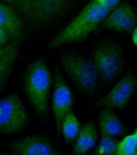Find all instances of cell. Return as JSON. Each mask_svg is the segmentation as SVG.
I'll return each mask as SVG.
<instances>
[{
	"label": "cell",
	"instance_id": "6da1fadb",
	"mask_svg": "<svg viewBox=\"0 0 137 155\" xmlns=\"http://www.w3.org/2000/svg\"><path fill=\"white\" fill-rule=\"evenodd\" d=\"M11 7L24 24L37 28L58 22L68 14L77 0H0Z\"/></svg>",
	"mask_w": 137,
	"mask_h": 155
},
{
	"label": "cell",
	"instance_id": "7a4b0ae2",
	"mask_svg": "<svg viewBox=\"0 0 137 155\" xmlns=\"http://www.w3.org/2000/svg\"><path fill=\"white\" fill-rule=\"evenodd\" d=\"M110 11L94 0L90 2L60 31L47 47L51 50L67 44L80 42L96 30Z\"/></svg>",
	"mask_w": 137,
	"mask_h": 155
},
{
	"label": "cell",
	"instance_id": "3957f363",
	"mask_svg": "<svg viewBox=\"0 0 137 155\" xmlns=\"http://www.w3.org/2000/svg\"><path fill=\"white\" fill-rule=\"evenodd\" d=\"M51 83L50 71L45 61L38 60L30 64L25 73L24 89L34 111L42 119L48 115Z\"/></svg>",
	"mask_w": 137,
	"mask_h": 155
},
{
	"label": "cell",
	"instance_id": "277c9868",
	"mask_svg": "<svg viewBox=\"0 0 137 155\" xmlns=\"http://www.w3.org/2000/svg\"><path fill=\"white\" fill-rule=\"evenodd\" d=\"M59 63L65 74L81 91L88 94L96 91L99 76L92 60L77 52H67L60 56Z\"/></svg>",
	"mask_w": 137,
	"mask_h": 155
},
{
	"label": "cell",
	"instance_id": "5b68a950",
	"mask_svg": "<svg viewBox=\"0 0 137 155\" xmlns=\"http://www.w3.org/2000/svg\"><path fill=\"white\" fill-rule=\"evenodd\" d=\"M92 56L99 78L105 81H112L122 71L125 62L123 51L114 41L103 40L95 44Z\"/></svg>",
	"mask_w": 137,
	"mask_h": 155
},
{
	"label": "cell",
	"instance_id": "8992f818",
	"mask_svg": "<svg viewBox=\"0 0 137 155\" xmlns=\"http://www.w3.org/2000/svg\"><path fill=\"white\" fill-rule=\"evenodd\" d=\"M27 110L19 96L11 94L0 100V132L13 134L30 124Z\"/></svg>",
	"mask_w": 137,
	"mask_h": 155
},
{
	"label": "cell",
	"instance_id": "52a82bcc",
	"mask_svg": "<svg viewBox=\"0 0 137 155\" xmlns=\"http://www.w3.org/2000/svg\"><path fill=\"white\" fill-rule=\"evenodd\" d=\"M73 97L70 88L61 75L56 72L54 78L51 107L55 120L57 133L61 136V125L65 116L72 111Z\"/></svg>",
	"mask_w": 137,
	"mask_h": 155
},
{
	"label": "cell",
	"instance_id": "ba28073f",
	"mask_svg": "<svg viewBox=\"0 0 137 155\" xmlns=\"http://www.w3.org/2000/svg\"><path fill=\"white\" fill-rule=\"evenodd\" d=\"M136 9L132 5L123 2L111 10L99 26L117 32H130L136 27Z\"/></svg>",
	"mask_w": 137,
	"mask_h": 155
},
{
	"label": "cell",
	"instance_id": "9c48e42d",
	"mask_svg": "<svg viewBox=\"0 0 137 155\" xmlns=\"http://www.w3.org/2000/svg\"><path fill=\"white\" fill-rule=\"evenodd\" d=\"M136 86V77L130 72L122 78L112 90L99 100L98 106L104 108H123L128 105Z\"/></svg>",
	"mask_w": 137,
	"mask_h": 155
},
{
	"label": "cell",
	"instance_id": "30bf717a",
	"mask_svg": "<svg viewBox=\"0 0 137 155\" xmlns=\"http://www.w3.org/2000/svg\"><path fill=\"white\" fill-rule=\"evenodd\" d=\"M12 153L15 155H57L60 152L47 138L41 135L24 137L13 142Z\"/></svg>",
	"mask_w": 137,
	"mask_h": 155
},
{
	"label": "cell",
	"instance_id": "8fae6325",
	"mask_svg": "<svg viewBox=\"0 0 137 155\" xmlns=\"http://www.w3.org/2000/svg\"><path fill=\"white\" fill-rule=\"evenodd\" d=\"M0 28L19 43L24 35V24L15 10L0 1Z\"/></svg>",
	"mask_w": 137,
	"mask_h": 155
},
{
	"label": "cell",
	"instance_id": "7c38bea8",
	"mask_svg": "<svg viewBox=\"0 0 137 155\" xmlns=\"http://www.w3.org/2000/svg\"><path fill=\"white\" fill-rule=\"evenodd\" d=\"M98 140V132L93 122H86L81 126L77 134L73 146L75 154H84L90 151L96 145Z\"/></svg>",
	"mask_w": 137,
	"mask_h": 155
},
{
	"label": "cell",
	"instance_id": "4fadbf2b",
	"mask_svg": "<svg viewBox=\"0 0 137 155\" xmlns=\"http://www.w3.org/2000/svg\"><path fill=\"white\" fill-rule=\"evenodd\" d=\"M100 130L113 137H120L125 133L124 126L118 116L110 108H104L97 116Z\"/></svg>",
	"mask_w": 137,
	"mask_h": 155
},
{
	"label": "cell",
	"instance_id": "5bb4252c",
	"mask_svg": "<svg viewBox=\"0 0 137 155\" xmlns=\"http://www.w3.org/2000/svg\"><path fill=\"white\" fill-rule=\"evenodd\" d=\"M80 124L73 111L69 112L63 121L61 125V136L67 143L75 141L80 129Z\"/></svg>",
	"mask_w": 137,
	"mask_h": 155
},
{
	"label": "cell",
	"instance_id": "9a60e30c",
	"mask_svg": "<svg viewBox=\"0 0 137 155\" xmlns=\"http://www.w3.org/2000/svg\"><path fill=\"white\" fill-rule=\"evenodd\" d=\"M137 154V130L126 137L117 143L115 154L136 155Z\"/></svg>",
	"mask_w": 137,
	"mask_h": 155
},
{
	"label": "cell",
	"instance_id": "2e32d148",
	"mask_svg": "<svg viewBox=\"0 0 137 155\" xmlns=\"http://www.w3.org/2000/svg\"><path fill=\"white\" fill-rule=\"evenodd\" d=\"M102 133L99 143L95 150L97 155H113L115 154L118 142L113 136H110L104 131L100 130Z\"/></svg>",
	"mask_w": 137,
	"mask_h": 155
},
{
	"label": "cell",
	"instance_id": "e0dca14e",
	"mask_svg": "<svg viewBox=\"0 0 137 155\" xmlns=\"http://www.w3.org/2000/svg\"><path fill=\"white\" fill-rule=\"evenodd\" d=\"M14 62L0 56V86L2 87H4L8 80Z\"/></svg>",
	"mask_w": 137,
	"mask_h": 155
},
{
	"label": "cell",
	"instance_id": "ac0fdd59",
	"mask_svg": "<svg viewBox=\"0 0 137 155\" xmlns=\"http://www.w3.org/2000/svg\"><path fill=\"white\" fill-rule=\"evenodd\" d=\"M19 42L15 41L3 28H0V47L10 48L18 46Z\"/></svg>",
	"mask_w": 137,
	"mask_h": 155
},
{
	"label": "cell",
	"instance_id": "d6986e66",
	"mask_svg": "<svg viewBox=\"0 0 137 155\" xmlns=\"http://www.w3.org/2000/svg\"><path fill=\"white\" fill-rule=\"evenodd\" d=\"M19 51L18 46L10 48H2L0 47V56L6 58L12 61H15Z\"/></svg>",
	"mask_w": 137,
	"mask_h": 155
},
{
	"label": "cell",
	"instance_id": "ffe728a7",
	"mask_svg": "<svg viewBox=\"0 0 137 155\" xmlns=\"http://www.w3.org/2000/svg\"><path fill=\"white\" fill-rule=\"evenodd\" d=\"M102 6L111 11L121 3V0H94Z\"/></svg>",
	"mask_w": 137,
	"mask_h": 155
},
{
	"label": "cell",
	"instance_id": "44dd1931",
	"mask_svg": "<svg viewBox=\"0 0 137 155\" xmlns=\"http://www.w3.org/2000/svg\"><path fill=\"white\" fill-rule=\"evenodd\" d=\"M131 41L134 45H137V28L135 27L131 31Z\"/></svg>",
	"mask_w": 137,
	"mask_h": 155
},
{
	"label": "cell",
	"instance_id": "7402d4cb",
	"mask_svg": "<svg viewBox=\"0 0 137 155\" xmlns=\"http://www.w3.org/2000/svg\"><path fill=\"white\" fill-rule=\"evenodd\" d=\"M2 87L1 86H0V90H1V89H2Z\"/></svg>",
	"mask_w": 137,
	"mask_h": 155
}]
</instances>
